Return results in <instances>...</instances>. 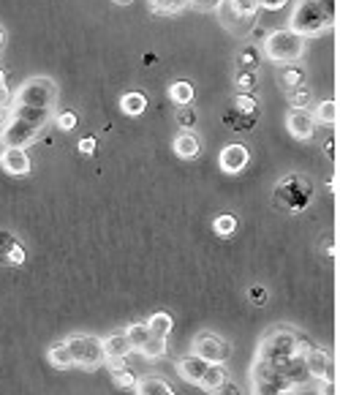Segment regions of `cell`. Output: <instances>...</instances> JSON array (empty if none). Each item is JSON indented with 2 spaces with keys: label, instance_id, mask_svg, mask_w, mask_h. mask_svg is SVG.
Segmentation results:
<instances>
[{
  "label": "cell",
  "instance_id": "6da1fadb",
  "mask_svg": "<svg viewBox=\"0 0 340 395\" xmlns=\"http://www.w3.org/2000/svg\"><path fill=\"white\" fill-rule=\"evenodd\" d=\"M52 117V109H41V106H11L8 120L3 123L0 131V145L3 148H27L33 145L41 131L47 128Z\"/></svg>",
  "mask_w": 340,
  "mask_h": 395
},
{
  "label": "cell",
  "instance_id": "7a4b0ae2",
  "mask_svg": "<svg viewBox=\"0 0 340 395\" xmlns=\"http://www.w3.org/2000/svg\"><path fill=\"white\" fill-rule=\"evenodd\" d=\"M335 16H338V0H299L291 11L288 30L305 38H316L335 25Z\"/></svg>",
  "mask_w": 340,
  "mask_h": 395
},
{
  "label": "cell",
  "instance_id": "3957f363",
  "mask_svg": "<svg viewBox=\"0 0 340 395\" xmlns=\"http://www.w3.org/2000/svg\"><path fill=\"white\" fill-rule=\"evenodd\" d=\"M313 199V183L305 180L302 174L288 172L275 183V205L283 207L286 213H302Z\"/></svg>",
  "mask_w": 340,
  "mask_h": 395
},
{
  "label": "cell",
  "instance_id": "277c9868",
  "mask_svg": "<svg viewBox=\"0 0 340 395\" xmlns=\"http://www.w3.org/2000/svg\"><path fill=\"white\" fill-rule=\"evenodd\" d=\"M305 44L308 38L288 27L275 30L270 36H264V58L272 63H297L305 55Z\"/></svg>",
  "mask_w": 340,
  "mask_h": 395
},
{
  "label": "cell",
  "instance_id": "5b68a950",
  "mask_svg": "<svg viewBox=\"0 0 340 395\" xmlns=\"http://www.w3.org/2000/svg\"><path fill=\"white\" fill-rule=\"evenodd\" d=\"M58 101V84L49 77H33L27 79L19 93L14 95V106H41V109H52Z\"/></svg>",
  "mask_w": 340,
  "mask_h": 395
},
{
  "label": "cell",
  "instance_id": "8992f818",
  "mask_svg": "<svg viewBox=\"0 0 340 395\" xmlns=\"http://www.w3.org/2000/svg\"><path fill=\"white\" fill-rule=\"evenodd\" d=\"M73 357V365L84 368V371H95L104 363V346L101 338L95 335H71L66 341Z\"/></svg>",
  "mask_w": 340,
  "mask_h": 395
},
{
  "label": "cell",
  "instance_id": "52a82bcc",
  "mask_svg": "<svg viewBox=\"0 0 340 395\" xmlns=\"http://www.w3.org/2000/svg\"><path fill=\"white\" fill-rule=\"evenodd\" d=\"M194 354H199L207 363H226L229 354H231V346H229V341L204 332L194 341Z\"/></svg>",
  "mask_w": 340,
  "mask_h": 395
},
{
  "label": "cell",
  "instance_id": "ba28073f",
  "mask_svg": "<svg viewBox=\"0 0 340 395\" xmlns=\"http://www.w3.org/2000/svg\"><path fill=\"white\" fill-rule=\"evenodd\" d=\"M286 126H288V134L299 142H308L313 134H316V120H313V112H308L305 106H294L286 117Z\"/></svg>",
  "mask_w": 340,
  "mask_h": 395
},
{
  "label": "cell",
  "instance_id": "9c48e42d",
  "mask_svg": "<svg viewBox=\"0 0 340 395\" xmlns=\"http://www.w3.org/2000/svg\"><path fill=\"white\" fill-rule=\"evenodd\" d=\"M305 371H308V376H313V379H319V382H327L330 379V374H332V357H330V352H324V349H319V346H310L308 352H305Z\"/></svg>",
  "mask_w": 340,
  "mask_h": 395
},
{
  "label": "cell",
  "instance_id": "30bf717a",
  "mask_svg": "<svg viewBox=\"0 0 340 395\" xmlns=\"http://www.w3.org/2000/svg\"><path fill=\"white\" fill-rule=\"evenodd\" d=\"M248 161H251V153H248V148L240 145V142L226 145V148L220 150V156H218V163H220V169H223L226 174H240V172L248 166Z\"/></svg>",
  "mask_w": 340,
  "mask_h": 395
},
{
  "label": "cell",
  "instance_id": "8fae6325",
  "mask_svg": "<svg viewBox=\"0 0 340 395\" xmlns=\"http://www.w3.org/2000/svg\"><path fill=\"white\" fill-rule=\"evenodd\" d=\"M0 166L11 177H25V174H30V156L25 148H5L0 156Z\"/></svg>",
  "mask_w": 340,
  "mask_h": 395
},
{
  "label": "cell",
  "instance_id": "7c38bea8",
  "mask_svg": "<svg viewBox=\"0 0 340 395\" xmlns=\"http://www.w3.org/2000/svg\"><path fill=\"white\" fill-rule=\"evenodd\" d=\"M25 248L19 245V240L11 232H0V264L5 267H19L25 264Z\"/></svg>",
  "mask_w": 340,
  "mask_h": 395
},
{
  "label": "cell",
  "instance_id": "4fadbf2b",
  "mask_svg": "<svg viewBox=\"0 0 340 395\" xmlns=\"http://www.w3.org/2000/svg\"><path fill=\"white\" fill-rule=\"evenodd\" d=\"M101 346H104V360H126V357L134 352V346H131V341L126 338V332H117V335L104 338Z\"/></svg>",
  "mask_w": 340,
  "mask_h": 395
},
{
  "label": "cell",
  "instance_id": "5bb4252c",
  "mask_svg": "<svg viewBox=\"0 0 340 395\" xmlns=\"http://www.w3.org/2000/svg\"><path fill=\"white\" fill-rule=\"evenodd\" d=\"M223 123H226V128L229 131H251L256 123H259V115H248V112H242V109H237L234 104L223 112Z\"/></svg>",
  "mask_w": 340,
  "mask_h": 395
},
{
  "label": "cell",
  "instance_id": "9a60e30c",
  "mask_svg": "<svg viewBox=\"0 0 340 395\" xmlns=\"http://www.w3.org/2000/svg\"><path fill=\"white\" fill-rule=\"evenodd\" d=\"M207 360H202L199 354H188V357H183L180 363H177V374L185 379V382H191V385H199V379H202V374L207 371Z\"/></svg>",
  "mask_w": 340,
  "mask_h": 395
},
{
  "label": "cell",
  "instance_id": "2e32d148",
  "mask_svg": "<svg viewBox=\"0 0 340 395\" xmlns=\"http://www.w3.org/2000/svg\"><path fill=\"white\" fill-rule=\"evenodd\" d=\"M174 153H177L180 158H185V161L202 156V142H199V137H196L191 128L180 131V134H177V139H174Z\"/></svg>",
  "mask_w": 340,
  "mask_h": 395
},
{
  "label": "cell",
  "instance_id": "e0dca14e",
  "mask_svg": "<svg viewBox=\"0 0 340 395\" xmlns=\"http://www.w3.org/2000/svg\"><path fill=\"white\" fill-rule=\"evenodd\" d=\"M226 379H229V371L223 368V363H209L207 371L202 374V379H199V387L204 393H218Z\"/></svg>",
  "mask_w": 340,
  "mask_h": 395
},
{
  "label": "cell",
  "instance_id": "ac0fdd59",
  "mask_svg": "<svg viewBox=\"0 0 340 395\" xmlns=\"http://www.w3.org/2000/svg\"><path fill=\"white\" fill-rule=\"evenodd\" d=\"M47 357H49L52 368H58V371H68V368H73V357H71V349H68L66 341L52 343V346H49V352H47Z\"/></svg>",
  "mask_w": 340,
  "mask_h": 395
},
{
  "label": "cell",
  "instance_id": "d6986e66",
  "mask_svg": "<svg viewBox=\"0 0 340 395\" xmlns=\"http://www.w3.org/2000/svg\"><path fill=\"white\" fill-rule=\"evenodd\" d=\"M120 109H123V115H128V117H139V115H144V109H147V95L144 93H126L123 98H120Z\"/></svg>",
  "mask_w": 340,
  "mask_h": 395
},
{
  "label": "cell",
  "instance_id": "ffe728a7",
  "mask_svg": "<svg viewBox=\"0 0 340 395\" xmlns=\"http://www.w3.org/2000/svg\"><path fill=\"white\" fill-rule=\"evenodd\" d=\"M134 393L139 395H174V390L163 382V379H155V376H144V379H136Z\"/></svg>",
  "mask_w": 340,
  "mask_h": 395
},
{
  "label": "cell",
  "instance_id": "44dd1931",
  "mask_svg": "<svg viewBox=\"0 0 340 395\" xmlns=\"http://www.w3.org/2000/svg\"><path fill=\"white\" fill-rule=\"evenodd\" d=\"M229 8H231V14L237 16V19H242V22H253L256 19V14H259V0H223Z\"/></svg>",
  "mask_w": 340,
  "mask_h": 395
},
{
  "label": "cell",
  "instance_id": "7402d4cb",
  "mask_svg": "<svg viewBox=\"0 0 340 395\" xmlns=\"http://www.w3.org/2000/svg\"><path fill=\"white\" fill-rule=\"evenodd\" d=\"M147 327H150L152 335L169 338V332L174 330V319H172V314H166V311H155V314L147 319Z\"/></svg>",
  "mask_w": 340,
  "mask_h": 395
},
{
  "label": "cell",
  "instance_id": "603a6c76",
  "mask_svg": "<svg viewBox=\"0 0 340 395\" xmlns=\"http://www.w3.org/2000/svg\"><path fill=\"white\" fill-rule=\"evenodd\" d=\"M259 63H262V49H259L256 44L242 47V52L237 55V66H240V71H256V69H259Z\"/></svg>",
  "mask_w": 340,
  "mask_h": 395
},
{
  "label": "cell",
  "instance_id": "cb8c5ba5",
  "mask_svg": "<svg viewBox=\"0 0 340 395\" xmlns=\"http://www.w3.org/2000/svg\"><path fill=\"white\" fill-rule=\"evenodd\" d=\"M277 82H280V87H283V90H291V87H297V84H302V82H305V71H302L299 66L283 63V69H280V74H277Z\"/></svg>",
  "mask_w": 340,
  "mask_h": 395
},
{
  "label": "cell",
  "instance_id": "d4e9b609",
  "mask_svg": "<svg viewBox=\"0 0 340 395\" xmlns=\"http://www.w3.org/2000/svg\"><path fill=\"white\" fill-rule=\"evenodd\" d=\"M139 352H141L147 360H161V357L166 354V338H158V335L150 332V338L139 346Z\"/></svg>",
  "mask_w": 340,
  "mask_h": 395
},
{
  "label": "cell",
  "instance_id": "484cf974",
  "mask_svg": "<svg viewBox=\"0 0 340 395\" xmlns=\"http://www.w3.org/2000/svg\"><path fill=\"white\" fill-rule=\"evenodd\" d=\"M169 98L177 104V106H188L194 101V84L191 82H174L169 87Z\"/></svg>",
  "mask_w": 340,
  "mask_h": 395
},
{
  "label": "cell",
  "instance_id": "4316f807",
  "mask_svg": "<svg viewBox=\"0 0 340 395\" xmlns=\"http://www.w3.org/2000/svg\"><path fill=\"white\" fill-rule=\"evenodd\" d=\"M313 120L321 126H335L338 123V104L335 101H321L313 112Z\"/></svg>",
  "mask_w": 340,
  "mask_h": 395
},
{
  "label": "cell",
  "instance_id": "83f0119b",
  "mask_svg": "<svg viewBox=\"0 0 340 395\" xmlns=\"http://www.w3.org/2000/svg\"><path fill=\"white\" fill-rule=\"evenodd\" d=\"M155 14H180L191 5V0H150Z\"/></svg>",
  "mask_w": 340,
  "mask_h": 395
},
{
  "label": "cell",
  "instance_id": "f1b7e54d",
  "mask_svg": "<svg viewBox=\"0 0 340 395\" xmlns=\"http://www.w3.org/2000/svg\"><path fill=\"white\" fill-rule=\"evenodd\" d=\"M310 101H313V90H310L305 82L288 90V104H291V106H308Z\"/></svg>",
  "mask_w": 340,
  "mask_h": 395
},
{
  "label": "cell",
  "instance_id": "f546056e",
  "mask_svg": "<svg viewBox=\"0 0 340 395\" xmlns=\"http://www.w3.org/2000/svg\"><path fill=\"white\" fill-rule=\"evenodd\" d=\"M234 229H237V218L229 216V213H223V216H218V218L212 221V232L218 237H231Z\"/></svg>",
  "mask_w": 340,
  "mask_h": 395
},
{
  "label": "cell",
  "instance_id": "4dcf8cb0",
  "mask_svg": "<svg viewBox=\"0 0 340 395\" xmlns=\"http://www.w3.org/2000/svg\"><path fill=\"white\" fill-rule=\"evenodd\" d=\"M126 338L131 341V346H134V349H139V346L150 338V327H147V321H134V324L126 330Z\"/></svg>",
  "mask_w": 340,
  "mask_h": 395
},
{
  "label": "cell",
  "instance_id": "1f68e13d",
  "mask_svg": "<svg viewBox=\"0 0 340 395\" xmlns=\"http://www.w3.org/2000/svg\"><path fill=\"white\" fill-rule=\"evenodd\" d=\"M109 371H112L115 385H120L123 390H134L136 387V376L126 368V365H115V368H109Z\"/></svg>",
  "mask_w": 340,
  "mask_h": 395
},
{
  "label": "cell",
  "instance_id": "d6a6232c",
  "mask_svg": "<svg viewBox=\"0 0 340 395\" xmlns=\"http://www.w3.org/2000/svg\"><path fill=\"white\" fill-rule=\"evenodd\" d=\"M234 87H237V93H253L256 90V71H237Z\"/></svg>",
  "mask_w": 340,
  "mask_h": 395
},
{
  "label": "cell",
  "instance_id": "836d02e7",
  "mask_svg": "<svg viewBox=\"0 0 340 395\" xmlns=\"http://www.w3.org/2000/svg\"><path fill=\"white\" fill-rule=\"evenodd\" d=\"M196 112L191 109V106H180L177 109V123H180V128H194L196 126Z\"/></svg>",
  "mask_w": 340,
  "mask_h": 395
},
{
  "label": "cell",
  "instance_id": "e575fe53",
  "mask_svg": "<svg viewBox=\"0 0 340 395\" xmlns=\"http://www.w3.org/2000/svg\"><path fill=\"white\" fill-rule=\"evenodd\" d=\"M58 128L60 131H73L76 128V112H60L58 115Z\"/></svg>",
  "mask_w": 340,
  "mask_h": 395
},
{
  "label": "cell",
  "instance_id": "d590c367",
  "mask_svg": "<svg viewBox=\"0 0 340 395\" xmlns=\"http://www.w3.org/2000/svg\"><path fill=\"white\" fill-rule=\"evenodd\" d=\"M248 297H251L253 306H264V303H267V289H264V286H251Z\"/></svg>",
  "mask_w": 340,
  "mask_h": 395
},
{
  "label": "cell",
  "instance_id": "8d00e7d4",
  "mask_svg": "<svg viewBox=\"0 0 340 395\" xmlns=\"http://www.w3.org/2000/svg\"><path fill=\"white\" fill-rule=\"evenodd\" d=\"M191 5L199 11H218L223 5V0H191Z\"/></svg>",
  "mask_w": 340,
  "mask_h": 395
},
{
  "label": "cell",
  "instance_id": "74e56055",
  "mask_svg": "<svg viewBox=\"0 0 340 395\" xmlns=\"http://www.w3.org/2000/svg\"><path fill=\"white\" fill-rule=\"evenodd\" d=\"M95 137H84V139H79V153L82 156H93L95 153Z\"/></svg>",
  "mask_w": 340,
  "mask_h": 395
},
{
  "label": "cell",
  "instance_id": "f35d334b",
  "mask_svg": "<svg viewBox=\"0 0 340 395\" xmlns=\"http://www.w3.org/2000/svg\"><path fill=\"white\" fill-rule=\"evenodd\" d=\"M288 0H259V8H267V11H280Z\"/></svg>",
  "mask_w": 340,
  "mask_h": 395
},
{
  "label": "cell",
  "instance_id": "ab89813d",
  "mask_svg": "<svg viewBox=\"0 0 340 395\" xmlns=\"http://www.w3.org/2000/svg\"><path fill=\"white\" fill-rule=\"evenodd\" d=\"M11 95H8V84H5V74L0 71V104H8Z\"/></svg>",
  "mask_w": 340,
  "mask_h": 395
},
{
  "label": "cell",
  "instance_id": "60d3db41",
  "mask_svg": "<svg viewBox=\"0 0 340 395\" xmlns=\"http://www.w3.org/2000/svg\"><path fill=\"white\" fill-rule=\"evenodd\" d=\"M324 153H327V158H335V139H327V142H324Z\"/></svg>",
  "mask_w": 340,
  "mask_h": 395
},
{
  "label": "cell",
  "instance_id": "b9f144b4",
  "mask_svg": "<svg viewBox=\"0 0 340 395\" xmlns=\"http://www.w3.org/2000/svg\"><path fill=\"white\" fill-rule=\"evenodd\" d=\"M324 251H327L330 256H335V240H332V237L327 240V245H324Z\"/></svg>",
  "mask_w": 340,
  "mask_h": 395
},
{
  "label": "cell",
  "instance_id": "7bdbcfd3",
  "mask_svg": "<svg viewBox=\"0 0 340 395\" xmlns=\"http://www.w3.org/2000/svg\"><path fill=\"white\" fill-rule=\"evenodd\" d=\"M3 47H5V33L0 30V52H3Z\"/></svg>",
  "mask_w": 340,
  "mask_h": 395
},
{
  "label": "cell",
  "instance_id": "ee69618b",
  "mask_svg": "<svg viewBox=\"0 0 340 395\" xmlns=\"http://www.w3.org/2000/svg\"><path fill=\"white\" fill-rule=\"evenodd\" d=\"M112 3H131V0H112Z\"/></svg>",
  "mask_w": 340,
  "mask_h": 395
}]
</instances>
